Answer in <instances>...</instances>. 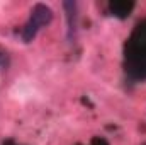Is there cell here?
<instances>
[{
    "mask_svg": "<svg viewBox=\"0 0 146 145\" xmlns=\"http://www.w3.org/2000/svg\"><path fill=\"white\" fill-rule=\"evenodd\" d=\"M51 19H53V12H51V9H49L48 5H44V3L34 5V9H33V12H31V19L27 21V24L24 26V31H22L24 41H26V43L33 41V38L37 34V31H39L42 26L49 24Z\"/></svg>",
    "mask_w": 146,
    "mask_h": 145,
    "instance_id": "1",
    "label": "cell"
}]
</instances>
